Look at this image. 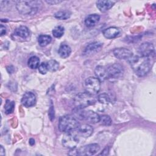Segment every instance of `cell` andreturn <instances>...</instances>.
Returning <instances> with one entry per match:
<instances>
[{
    "instance_id": "6da1fadb",
    "label": "cell",
    "mask_w": 156,
    "mask_h": 156,
    "mask_svg": "<svg viewBox=\"0 0 156 156\" xmlns=\"http://www.w3.org/2000/svg\"><path fill=\"white\" fill-rule=\"evenodd\" d=\"M152 58L151 57H142L140 55L132 56L128 62L135 73L139 77L146 76L150 71L152 66Z\"/></svg>"
},
{
    "instance_id": "7a4b0ae2",
    "label": "cell",
    "mask_w": 156,
    "mask_h": 156,
    "mask_svg": "<svg viewBox=\"0 0 156 156\" xmlns=\"http://www.w3.org/2000/svg\"><path fill=\"white\" fill-rule=\"evenodd\" d=\"M79 123L76 118L70 115L62 116L58 122V129L60 132L67 133L76 130L79 126Z\"/></svg>"
},
{
    "instance_id": "3957f363",
    "label": "cell",
    "mask_w": 156,
    "mask_h": 156,
    "mask_svg": "<svg viewBox=\"0 0 156 156\" xmlns=\"http://www.w3.org/2000/svg\"><path fill=\"white\" fill-rule=\"evenodd\" d=\"M40 3L37 1H16V7L21 14L34 15L38 10Z\"/></svg>"
},
{
    "instance_id": "277c9868",
    "label": "cell",
    "mask_w": 156,
    "mask_h": 156,
    "mask_svg": "<svg viewBox=\"0 0 156 156\" xmlns=\"http://www.w3.org/2000/svg\"><path fill=\"white\" fill-rule=\"evenodd\" d=\"M96 103V99L92 94L88 93H79L74 99V104L77 108H83Z\"/></svg>"
},
{
    "instance_id": "5b68a950",
    "label": "cell",
    "mask_w": 156,
    "mask_h": 156,
    "mask_svg": "<svg viewBox=\"0 0 156 156\" xmlns=\"http://www.w3.org/2000/svg\"><path fill=\"white\" fill-rule=\"evenodd\" d=\"M74 113L77 118L81 120H85L91 123H96L99 122L100 116L97 113L92 110H83L82 108L76 107V109L74 110Z\"/></svg>"
},
{
    "instance_id": "8992f818",
    "label": "cell",
    "mask_w": 156,
    "mask_h": 156,
    "mask_svg": "<svg viewBox=\"0 0 156 156\" xmlns=\"http://www.w3.org/2000/svg\"><path fill=\"white\" fill-rule=\"evenodd\" d=\"M83 87L87 93L94 95L97 94L101 88V81L94 77L87 78L83 83Z\"/></svg>"
},
{
    "instance_id": "52a82bcc",
    "label": "cell",
    "mask_w": 156,
    "mask_h": 156,
    "mask_svg": "<svg viewBox=\"0 0 156 156\" xmlns=\"http://www.w3.org/2000/svg\"><path fill=\"white\" fill-rule=\"evenodd\" d=\"M62 143L63 146L71 149L76 148L79 143V138L73 132H67L62 138Z\"/></svg>"
},
{
    "instance_id": "ba28073f",
    "label": "cell",
    "mask_w": 156,
    "mask_h": 156,
    "mask_svg": "<svg viewBox=\"0 0 156 156\" xmlns=\"http://www.w3.org/2000/svg\"><path fill=\"white\" fill-rule=\"evenodd\" d=\"M99 150L100 146L99 144L96 143H92L76 149L77 155H93L96 154Z\"/></svg>"
},
{
    "instance_id": "9c48e42d",
    "label": "cell",
    "mask_w": 156,
    "mask_h": 156,
    "mask_svg": "<svg viewBox=\"0 0 156 156\" xmlns=\"http://www.w3.org/2000/svg\"><path fill=\"white\" fill-rule=\"evenodd\" d=\"M108 79H118L124 73L122 66L119 63H114L107 68Z\"/></svg>"
},
{
    "instance_id": "30bf717a",
    "label": "cell",
    "mask_w": 156,
    "mask_h": 156,
    "mask_svg": "<svg viewBox=\"0 0 156 156\" xmlns=\"http://www.w3.org/2000/svg\"><path fill=\"white\" fill-rule=\"evenodd\" d=\"M138 53L142 57H151L154 55V47L149 42L142 43L138 48Z\"/></svg>"
},
{
    "instance_id": "8fae6325",
    "label": "cell",
    "mask_w": 156,
    "mask_h": 156,
    "mask_svg": "<svg viewBox=\"0 0 156 156\" xmlns=\"http://www.w3.org/2000/svg\"><path fill=\"white\" fill-rule=\"evenodd\" d=\"M113 52L115 57L119 59H129L133 55V53L130 50L124 48H115Z\"/></svg>"
},
{
    "instance_id": "7c38bea8",
    "label": "cell",
    "mask_w": 156,
    "mask_h": 156,
    "mask_svg": "<svg viewBox=\"0 0 156 156\" xmlns=\"http://www.w3.org/2000/svg\"><path fill=\"white\" fill-rule=\"evenodd\" d=\"M36 103L35 95L32 92H26L23 96L21 104L24 107L29 108L34 106Z\"/></svg>"
},
{
    "instance_id": "4fadbf2b",
    "label": "cell",
    "mask_w": 156,
    "mask_h": 156,
    "mask_svg": "<svg viewBox=\"0 0 156 156\" xmlns=\"http://www.w3.org/2000/svg\"><path fill=\"white\" fill-rule=\"evenodd\" d=\"M104 36L108 39H112L118 37L121 34V30L117 27H110L102 31Z\"/></svg>"
},
{
    "instance_id": "5bb4252c",
    "label": "cell",
    "mask_w": 156,
    "mask_h": 156,
    "mask_svg": "<svg viewBox=\"0 0 156 156\" xmlns=\"http://www.w3.org/2000/svg\"><path fill=\"white\" fill-rule=\"evenodd\" d=\"M102 46H103V44L100 42H98V41L92 42L91 43H89L86 46L83 53L85 55H91V54H95L99 52L101 49Z\"/></svg>"
},
{
    "instance_id": "9a60e30c",
    "label": "cell",
    "mask_w": 156,
    "mask_h": 156,
    "mask_svg": "<svg viewBox=\"0 0 156 156\" xmlns=\"http://www.w3.org/2000/svg\"><path fill=\"white\" fill-rule=\"evenodd\" d=\"M79 136L82 137L87 138L89 137L93 132V128L89 124L79 125L78 128L76 130Z\"/></svg>"
},
{
    "instance_id": "2e32d148",
    "label": "cell",
    "mask_w": 156,
    "mask_h": 156,
    "mask_svg": "<svg viewBox=\"0 0 156 156\" xmlns=\"http://www.w3.org/2000/svg\"><path fill=\"white\" fill-rule=\"evenodd\" d=\"M115 4V2L108 0H99L96 2L98 9L102 12H105L110 9Z\"/></svg>"
},
{
    "instance_id": "e0dca14e",
    "label": "cell",
    "mask_w": 156,
    "mask_h": 156,
    "mask_svg": "<svg viewBox=\"0 0 156 156\" xmlns=\"http://www.w3.org/2000/svg\"><path fill=\"white\" fill-rule=\"evenodd\" d=\"M13 34L15 36H16L19 38L26 39L29 37L30 32L26 26H21L15 29Z\"/></svg>"
},
{
    "instance_id": "ac0fdd59",
    "label": "cell",
    "mask_w": 156,
    "mask_h": 156,
    "mask_svg": "<svg viewBox=\"0 0 156 156\" xmlns=\"http://www.w3.org/2000/svg\"><path fill=\"white\" fill-rule=\"evenodd\" d=\"M94 73L100 81H104L108 79L107 68H105L102 66H97L94 69Z\"/></svg>"
},
{
    "instance_id": "d6986e66",
    "label": "cell",
    "mask_w": 156,
    "mask_h": 156,
    "mask_svg": "<svg viewBox=\"0 0 156 156\" xmlns=\"http://www.w3.org/2000/svg\"><path fill=\"white\" fill-rule=\"evenodd\" d=\"M100 16L98 14H90L86 17L85 20V24L88 27L94 26L99 21Z\"/></svg>"
},
{
    "instance_id": "ffe728a7",
    "label": "cell",
    "mask_w": 156,
    "mask_h": 156,
    "mask_svg": "<svg viewBox=\"0 0 156 156\" xmlns=\"http://www.w3.org/2000/svg\"><path fill=\"white\" fill-rule=\"evenodd\" d=\"M71 52V48L68 45L65 44H62L60 46L58 51V53L59 55L63 58H65L69 57Z\"/></svg>"
},
{
    "instance_id": "44dd1931",
    "label": "cell",
    "mask_w": 156,
    "mask_h": 156,
    "mask_svg": "<svg viewBox=\"0 0 156 156\" xmlns=\"http://www.w3.org/2000/svg\"><path fill=\"white\" fill-rule=\"evenodd\" d=\"M51 37L48 35H40L38 38V42L39 45L41 47H44L49 44L51 41Z\"/></svg>"
},
{
    "instance_id": "7402d4cb",
    "label": "cell",
    "mask_w": 156,
    "mask_h": 156,
    "mask_svg": "<svg viewBox=\"0 0 156 156\" xmlns=\"http://www.w3.org/2000/svg\"><path fill=\"white\" fill-rule=\"evenodd\" d=\"M28 66L31 69H36L40 65V59L37 56L30 57L27 62Z\"/></svg>"
},
{
    "instance_id": "603a6c76",
    "label": "cell",
    "mask_w": 156,
    "mask_h": 156,
    "mask_svg": "<svg viewBox=\"0 0 156 156\" xmlns=\"http://www.w3.org/2000/svg\"><path fill=\"white\" fill-rule=\"evenodd\" d=\"M71 13L68 10H61L56 12L54 15L55 18L60 20H65L71 16Z\"/></svg>"
},
{
    "instance_id": "cb8c5ba5",
    "label": "cell",
    "mask_w": 156,
    "mask_h": 156,
    "mask_svg": "<svg viewBox=\"0 0 156 156\" xmlns=\"http://www.w3.org/2000/svg\"><path fill=\"white\" fill-rule=\"evenodd\" d=\"M46 65L48 71L52 72L57 71L59 68L58 63L55 60H51L48 61V62H46Z\"/></svg>"
},
{
    "instance_id": "d4e9b609",
    "label": "cell",
    "mask_w": 156,
    "mask_h": 156,
    "mask_svg": "<svg viewBox=\"0 0 156 156\" xmlns=\"http://www.w3.org/2000/svg\"><path fill=\"white\" fill-rule=\"evenodd\" d=\"M64 32V27L61 26H58L55 27L52 30V35L55 38H60L63 35Z\"/></svg>"
},
{
    "instance_id": "484cf974",
    "label": "cell",
    "mask_w": 156,
    "mask_h": 156,
    "mask_svg": "<svg viewBox=\"0 0 156 156\" xmlns=\"http://www.w3.org/2000/svg\"><path fill=\"white\" fill-rule=\"evenodd\" d=\"M15 107V102L13 101H10V100H7L4 105L5 113L6 114H10L13 112Z\"/></svg>"
},
{
    "instance_id": "4316f807",
    "label": "cell",
    "mask_w": 156,
    "mask_h": 156,
    "mask_svg": "<svg viewBox=\"0 0 156 156\" xmlns=\"http://www.w3.org/2000/svg\"><path fill=\"white\" fill-rule=\"evenodd\" d=\"M98 100L101 104H107L110 101V96H108V94H107L105 93H104L100 94L98 96Z\"/></svg>"
},
{
    "instance_id": "83f0119b",
    "label": "cell",
    "mask_w": 156,
    "mask_h": 156,
    "mask_svg": "<svg viewBox=\"0 0 156 156\" xmlns=\"http://www.w3.org/2000/svg\"><path fill=\"white\" fill-rule=\"evenodd\" d=\"M99 122L104 126H110L112 124V120L111 118L107 115L100 116Z\"/></svg>"
},
{
    "instance_id": "f1b7e54d",
    "label": "cell",
    "mask_w": 156,
    "mask_h": 156,
    "mask_svg": "<svg viewBox=\"0 0 156 156\" xmlns=\"http://www.w3.org/2000/svg\"><path fill=\"white\" fill-rule=\"evenodd\" d=\"M38 68V71L41 74H45L47 73V71H48L47 65H46V63H44V62L40 63Z\"/></svg>"
},
{
    "instance_id": "f546056e",
    "label": "cell",
    "mask_w": 156,
    "mask_h": 156,
    "mask_svg": "<svg viewBox=\"0 0 156 156\" xmlns=\"http://www.w3.org/2000/svg\"><path fill=\"white\" fill-rule=\"evenodd\" d=\"M108 152H109V147H106L102 152L101 153H100L99 155H107L108 154Z\"/></svg>"
},
{
    "instance_id": "4dcf8cb0",
    "label": "cell",
    "mask_w": 156,
    "mask_h": 156,
    "mask_svg": "<svg viewBox=\"0 0 156 156\" xmlns=\"http://www.w3.org/2000/svg\"><path fill=\"white\" fill-rule=\"evenodd\" d=\"M0 29H1V36H2L3 35L5 34V33H6V28H5V26H4L2 24H1Z\"/></svg>"
},
{
    "instance_id": "1f68e13d",
    "label": "cell",
    "mask_w": 156,
    "mask_h": 156,
    "mask_svg": "<svg viewBox=\"0 0 156 156\" xmlns=\"http://www.w3.org/2000/svg\"><path fill=\"white\" fill-rule=\"evenodd\" d=\"M46 2L49 4H51V5H54L55 4H58V3H60L61 2H62V1H46Z\"/></svg>"
},
{
    "instance_id": "d6a6232c",
    "label": "cell",
    "mask_w": 156,
    "mask_h": 156,
    "mask_svg": "<svg viewBox=\"0 0 156 156\" xmlns=\"http://www.w3.org/2000/svg\"><path fill=\"white\" fill-rule=\"evenodd\" d=\"M0 155H5V149H4L2 146H1V151H0Z\"/></svg>"
},
{
    "instance_id": "836d02e7",
    "label": "cell",
    "mask_w": 156,
    "mask_h": 156,
    "mask_svg": "<svg viewBox=\"0 0 156 156\" xmlns=\"http://www.w3.org/2000/svg\"><path fill=\"white\" fill-rule=\"evenodd\" d=\"M29 144H30L31 146L34 145V144H35V140H34L33 138H30V139L29 140Z\"/></svg>"
}]
</instances>
